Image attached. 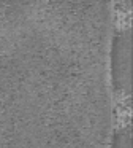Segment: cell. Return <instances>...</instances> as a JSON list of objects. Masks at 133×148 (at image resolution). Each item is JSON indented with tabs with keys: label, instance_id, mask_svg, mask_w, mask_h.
Returning a JSON list of instances; mask_svg holds the SVG:
<instances>
[{
	"label": "cell",
	"instance_id": "6da1fadb",
	"mask_svg": "<svg viewBox=\"0 0 133 148\" xmlns=\"http://www.w3.org/2000/svg\"><path fill=\"white\" fill-rule=\"evenodd\" d=\"M113 80L117 91L124 94H130L132 75H130V40L128 35L124 34L114 43L113 51Z\"/></svg>",
	"mask_w": 133,
	"mask_h": 148
},
{
	"label": "cell",
	"instance_id": "7a4b0ae2",
	"mask_svg": "<svg viewBox=\"0 0 133 148\" xmlns=\"http://www.w3.org/2000/svg\"><path fill=\"white\" fill-rule=\"evenodd\" d=\"M113 148H132V135L128 131H119L114 135Z\"/></svg>",
	"mask_w": 133,
	"mask_h": 148
}]
</instances>
